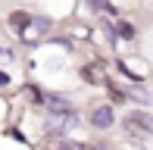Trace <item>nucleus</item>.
<instances>
[{
	"mask_svg": "<svg viewBox=\"0 0 153 150\" xmlns=\"http://www.w3.org/2000/svg\"><path fill=\"white\" fill-rule=\"evenodd\" d=\"M125 125H128L131 131L153 134V116H147V113H128V116H125Z\"/></svg>",
	"mask_w": 153,
	"mask_h": 150,
	"instance_id": "obj_1",
	"label": "nucleus"
},
{
	"mask_svg": "<svg viewBox=\"0 0 153 150\" xmlns=\"http://www.w3.org/2000/svg\"><path fill=\"white\" fill-rule=\"evenodd\" d=\"M91 125L109 128V125H113V110H109V106H97V110L91 113Z\"/></svg>",
	"mask_w": 153,
	"mask_h": 150,
	"instance_id": "obj_2",
	"label": "nucleus"
},
{
	"mask_svg": "<svg viewBox=\"0 0 153 150\" xmlns=\"http://www.w3.org/2000/svg\"><path fill=\"white\" fill-rule=\"evenodd\" d=\"M10 25H13L16 31H22V35H25V31H28V25H34V19L28 16V13L19 10V13H13V16H10Z\"/></svg>",
	"mask_w": 153,
	"mask_h": 150,
	"instance_id": "obj_3",
	"label": "nucleus"
},
{
	"mask_svg": "<svg viewBox=\"0 0 153 150\" xmlns=\"http://www.w3.org/2000/svg\"><path fill=\"white\" fill-rule=\"evenodd\" d=\"M119 69H122L125 75L131 72V78H144V75H147V72H144V63H137V59H122Z\"/></svg>",
	"mask_w": 153,
	"mask_h": 150,
	"instance_id": "obj_4",
	"label": "nucleus"
},
{
	"mask_svg": "<svg viewBox=\"0 0 153 150\" xmlns=\"http://www.w3.org/2000/svg\"><path fill=\"white\" fill-rule=\"evenodd\" d=\"M81 75H85V81H91V85H100L103 81V66H85Z\"/></svg>",
	"mask_w": 153,
	"mask_h": 150,
	"instance_id": "obj_5",
	"label": "nucleus"
},
{
	"mask_svg": "<svg viewBox=\"0 0 153 150\" xmlns=\"http://www.w3.org/2000/svg\"><path fill=\"white\" fill-rule=\"evenodd\" d=\"M47 106H50L53 113H59V116L72 113V106H69V103H66V100H62V97H50V100H47Z\"/></svg>",
	"mask_w": 153,
	"mask_h": 150,
	"instance_id": "obj_6",
	"label": "nucleus"
},
{
	"mask_svg": "<svg viewBox=\"0 0 153 150\" xmlns=\"http://www.w3.org/2000/svg\"><path fill=\"white\" fill-rule=\"evenodd\" d=\"M109 97H113L116 103H125V94L119 91V88H109Z\"/></svg>",
	"mask_w": 153,
	"mask_h": 150,
	"instance_id": "obj_7",
	"label": "nucleus"
},
{
	"mask_svg": "<svg viewBox=\"0 0 153 150\" xmlns=\"http://www.w3.org/2000/svg\"><path fill=\"white\" fill-rule=\"evenodd\" d=\"M119 35H122V38H131V35H134V28H131L128 22H122V25H119Z\"/></svg>",
	"mask_w": 153,
	"mask_h": 150,
	"instance_id": "obj_8",
	"label": "nucleus"
}]
</instances>
